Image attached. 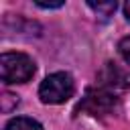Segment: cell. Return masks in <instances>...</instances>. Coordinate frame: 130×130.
Returning <instances> with one entry per match:
<instances>
[{
  "label": "cell",
  "instance_id": "obj_1",
  "mask_svg": "<svg viewBox=\"0 0 130 130\" xmlns=\"http://www.w3.org/2000/svg\"><path fill=\"white\" fill-rule=\"evenodd\" d=\"M35 75V61L24 53H2L0 77L4 83H24Z\"/></svg>",
  "mask_w": 130,
  "mask_h": 130
},
{
  "label": "cell",
  "instance_id": "obj_2",
  "mask_svg": "<svg viewBox=\"0 0 130 130\" xmlns=\"http://www.w3.org/2000/svg\"><path fill=\"white\" fill-rule=\"evenodd\" d=\"M73 91H75L73 77L65 71L47 75L39 87V95L45 104H63L73 95Z\"/></svg>",
  "mask_w": 130,
  "mask_h": 130
},
{
  "label": "cell",
  "instance_id": "obj_3",
  "mask_svg": "<svg viewBox=\"0 0 130 130\" xmlns=\"http://www.w3.org/2000/svg\"><path fill=\"white\" fill-rule=\"evenodd\" d=\"M116 95L106 89V87H95V89H89L83 98V102L79 104V110L87 112V114H93V116H104V114H110L114 112L116 108Z\"/></svg>",
  "mask_w": 130,
  "mask_h": 130
},
{
  "label": "cell",
  "instance_id": "obj_4",
  "mask_svg": "<svg viewBox=\"0 0 130 130\" xmlns=\"http://www.w3.org/2000/svg\"><path fill=\"white\" fill-rule=\"evenodd\" d=\"M100 77H102V87H106L110 91L112 89H124L130 85V73L124 71L116 63H108Z\"/></svg>",
  "mask_w": 130,
  "mask_h": 130
},
{
  "label": "cell",
  "instance_id": "obj_5",
  "mask_svg": "<svg viewBox=\"0 0 130 130\" xmlns=\"http://www.w3.org/2000/svg\"><path fill=\"white\" fill-rule=\"evenodd\" d=\"M4 130H43V126H41L37 120H32V118L20 116V118H12V120L6 124Z\"/></svg>",
  "mask_w": 130,
  "mask_h": 130
},
{
  "label": "cell",
  "instance_id": "obj_6",
  "mask_svg": "<svg viewBox=\"0 0 130 130\" xmlns=\"http://www.w3.org/2000/svg\"><path fill=\"white\" fill-rule=\"evenodd\" d=\"M87 6L93 10V12H98L100 16H104V18H108L114 10H116V2H87Z\"/></svg>",
  "mask_w": 130,
  "mask_h": 130
},
{
  "label": "cell",
  "instance_id": "obj_7",
  "mask_svg": "<svg viewBox=\"0 0 130 130\" xmlns=\"http://www.w3.org/2000/svg\"><path fill=\"white\" fill-rule=\"evenodd\" d=\"M118 49H120V55L124 57V61L130 65V37L122 39V41H120V45H118Z\"/></svg>",
  "mask_w": 130,
  "mask_h": 130
},
{
  "label": "cell",
  "instance_id": "obj_8",
  "mask_svg": "<svg viewBox=\"0 0 130 130\" xmlns=\"http://www.w3.org/2000/svg\"><path fill=\"white\" fill-rule=\"evenodd\" d=\"M37 6H41V8H59V6H63V2H37Z\"/></svg>",
  "mask_w": 130,
  "mask_h": 130
},
{
  "label": "cell",
  "instance_id": "obj_9",
  "mask_svg": "<svg viewBox=\"0 0 130 130\" xmlns=\"http://www.w3.org/2000/svg\"><path fill=\"white\" fill-rule=\"evenodd\" d=\"M124 14H126V18H128V22H130V2L124 4Z\"/></svg>",
  "mask_w": 130,
  "mask_h": 130
}]
</instances>
